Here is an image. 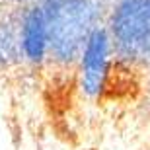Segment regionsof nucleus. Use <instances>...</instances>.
Segmentation results:
<instances>
[{"label": "nucleus", "mask_w": 150, "mask_h": 150, "mask_svg": "<svg viewBox=\"0 0 150 150\" xmlns=\"http://www.w3.org/2000/svg\"><path fill=\"white\" fill-rule=\"evenodd\" d=\"M18 35L23 61L41 64L49 49V25L47 14L41 4H25L18 16Z\"/></svg>", "instance_id": "obj_4"}, {"label": "nucleus", "mask_w": 150, "mask_h": 150, "mask_svg": "<svg viewBox=\"0 0 150 150\" xmlns=\"http://www.w3.org/2000/svg\"><path fill=\"white\" fill-rule=\"evenodd\" d=\"M23 61L18 35V18L0 16V70Z\"/></svg>", "instance_id": "obj_5"}, {"label": "nucleus", "mask_w": 150, "mask_h": 150, "mask_svg": "<svg viewBox=\"0 0 150 150\" xmlns=\"http://www.w3.org/2000/svg\"><path fill=\"white\" fill-rule=\"evenodd\" d=\"M109 55L111 41L105 25H96L88 35L84 49L80 53V86L84 96L98 98L105 86L107 70H109Z\"/></svg>", "instance_id": "obj_3"}, {"label": "nucleus", "mask_w": 150, "mask_h": 150, "mask_svg": "<svg viewBox=\"0 0 150 150\" xmlns=\"http://www.w3.org/2000/svg\"><path fill=\"white\" fill-rule=\"evenodd\" d=\"M111 49L121 61L144 59V45L150 33V0H117L107 18Z\"/></svg>", "instance_id": "obj_2"}, {"label": "nucleus", "mask_w": 150, "mask_h": 150, "mask_svg": "<svg viewBox=\"0 0 150 150\" xmlns=\"http://www.w3.org/2000/svg\"><path fill=\"white\" fill-rule=\"evenodd\" d=\"M144 59L150 61V33H148V39H146V45H144Z\"/></svg>", "instance_id": "obj_7"}, {"label": "nucleus", "mask_w": 150, "mask_h": 150, "mask_svg": "<svg viewBox=\"0 0 150 150\" xmlns=\"http://www.w3.org/2000/svg\"><path fill=\"white\" fill-rule=\"evenodd\" d=\"M49 25V49L51 61L70 67L80 59L84 43L92 29L100 25L101 2L100 0H57L43 6Z\"/></svg>", "instance_id": "obj_1"}, {"label": "nucleus", "mask_w": 150, "mask_h": 150, "mask_svg": "<svg viewBox=\"0 0 150 150\" xmlns=\"http://www.w3.org/2000/svg\"><path fill=\"white\" fill-rule=\"evenodd\" d=\"M12 2H16V4H22V6H25V4H41V6H49V4H53V2H57V0H12Z\"/></svg>", "instance_id": "obj_6"}]
</instances>
